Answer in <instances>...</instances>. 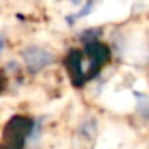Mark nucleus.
I'll use <instances>...</instances> for the list:
<instances>
[{
	"instance_id": "obj_3",
	"label": "nucleus",
	"mask_w": 149,
	"mask_h": 149,
	"mask_svg": "<svg viewBox=\"0 0 149 149\" xmlns=\"http://www.w3.org/2000/svg\"><path fill=\"white\" fill-rule=\"evenodd\" d=\"M3 48H5V37H3V36H0V55H2Z\"/></svg>"
},
{
	"instance_id": "obj_4",
	"label": "nucleus",
	"mask_w": 149,
	"mask_h": 149,
	"mask_svg": "<svg viewBox=\"0 0 149 149\" xmlns=\"http://www.w3.org/2000/svg\"><path fill=\"white\" fill-rule=\"evenodd\" d=\"M68 2H69V3H72L74 7H79V5L82 3V0H68Z\"/></svg>"
},
{
	"instance_id": "obj_2",
	"label": "nucleus",
	"mask_w": 149,
	"mask_h": 149,
	"mask_svg": "<svg viewBox=\"0 0 149 149\" xmlns=\"http://www.w3.org/2000/svg\"><path fill=\"white\" fill-rule=\"evenodd\" d=\"M96 2H98V0H88L87 5H85V7L82 8L80 11H77V13L71 15V16L68 18V23L72 24V21H77V19H82L84 16H88V15L91 13V10H93V7L96 5Z\"/></svg>"
},
{
	"instance_id": "obj_1",
	"label": "nucleus",
	"mask_w": 149,
	"mask_h": 149,
	"mask_svg": "<svg viewBox=\"0 0 149 149\" xmlns=\"http://www.w3.org/2000/svg\"><path fill=\"white\" fill-rule=\"evenodd\" d=\"M24 59V64L26 68L29 69L31 72H40L42 69L48 68L50 64H53L55 61V55H53L50 50L43 48V47H39V45H31L27 48L23 50L21 53Z\"/></svg>"
}]
</instances>
